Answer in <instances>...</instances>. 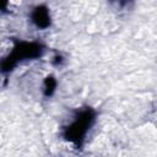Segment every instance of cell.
<instances>
[{"instance_id": "6da1fadb", "label": "cell", "mask_w": 157, "mask_h": 157, "mask_svg": "<svg viewBox=\"0 0 157 157\" xmlns=\"http://www.w3.org/2000/svg\"><path fill=\"white\" fill-rule=\"evenodd\" d=\"M31 18L33 21V23L38 27V28H45L49 26L50 23V15L48 9L43 7V6H38L36 7L32 13H31Z\"/></svg>"}]
</instances>
